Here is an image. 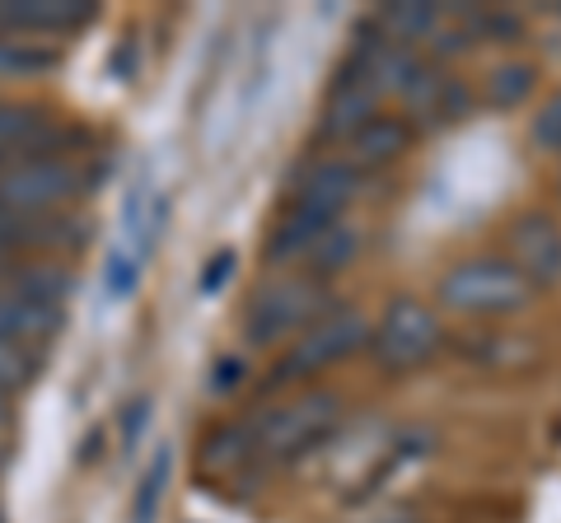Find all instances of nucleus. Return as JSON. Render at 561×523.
<instances>
[{
  "label": "nucleus",
  "instance_id": "obj_7",
  "mask_svg": "<svg viewBox=\"0 0 561 523\" xmlns=\"http://www.w3.org/2000/svg\"><path fill=\"white\" fill-rule=\"evenodd\" d=\"M323 309V286L319 281H280L267 286L249 304V341L253 346H272L280 337H290L295 327H305L313 313Z\"/></svg>",
  "mask_w": 561,
  "mask_h": 523
},
{
  "label": "nucleus",
  "instance_id": "obj_2",
  "mask_svg": "<svg viewBox=\"0 0 561 523\" xmlns=\"http://www.w3.org/2000/svg\"><path fill=\"white\" fill-rule=\"evenodd\" d=\"M169 224V201L164 191H154L150 183L131 187L127 206H122V234L113 243L108 253V267H103V286H108L113 300H122V294H131L136 281H140V267L150 262L154 243H160Z\"/></svg>",
  "mask_w": 561,
  "mask_h": 523
},
{
  "label": "nucleus",
  "instance_id": "obj_21",
  "mask_svg": "<svg viewBox=\"0 0 561 523\" xmlns=\"http://www.w3.org/2000/svg\"><path fill=\"white\" fill-rule=\"evenodd\" d=\"M230 271H234V253H216V257H210V267L202 271V290L216 294L225 281H230Z\"/></svg>",
  "mask_w": 561,
  "mask_h": 523
},
{
  "label": "nucleus",
  "instance_id": "obj_6",
  "mask_svg": "<svg viewBox=\"0 0 561 523\" xmlns=\"http://www.w3.org/2000/svg\"><path fill=\"white\" fill-rule=\"evenodd\" d=\"M337 416H342V403L332 393H305V397H295L290 407L262 416L257 444H262V453H276V458H295V453H305L309 444H319L323 434L337 426Z\"/></svg>",
  "mask_w": 561,
  "mask_h": 523
},
{
  "label": "nucleus",
  "instance_id": "obj_8",
  "mask_svg": "<svg viewBox=\"0 0 561 523\" xmlns=\"http://www.w3.org/2000/svg\"><path fill=\"white\" fill-rule=\"evenodd\" d=\"M360 346H370V323H365L360 313H332V318H323L305 341H295L286 364H276V379L319 374V370H328V364L356 356Z\"/></svg>",
  "mask_w": 561,
  "mask_h": 523
},
{
  "label": "nucleus",
  "instance_id": "obj_11",
  "mask_svg": "<svg viewBox=\"0 0 561 523\" xmlns=\"http://www.w3.org/2000/svg\"><path fill=\"white\" fill-rule=\"evenodd\" d=\"M94 14V0H0V24L20 33H70Z\"/></svg>",
  "mask_w": 561,
  "mask_h": 523
},
{
  "label": "nucleus",
  "instance_id": "obj_19",
  "mask_svg": "<svg viewBox=\"0 0 561 523\" xmlns=\"http://www.w3.org/2000/svg\"><path fill=\"white\" fill-rule=\"evenodd\" d=\"M33 374V360L24 346H10V341H0V393H14V388H24Z\"/></svg>",
  "mask_w": 561,
  "mask_h": 523
},
{
  "label": "nucleus",
  "instance_id": "obj_10",
  "mask_svg": "<svg viewBox=\"0 0 561 523\" xmlns=\"http://www.w3.org/2000/svg\"><path fill=\"white\" fill-rule=\"evenodd\" d=\"M511 267L529 286L561 281V230L548 216H524L511 230Z\"/></svg>",
  "mask_w": 561,
  "mask_h": 523
},
{
  "label": "nucleus",
  "instance_id": "obj_5",
  "mask_svg": "<svg viewBox=\"0 0 561 523\" xmlns=\"http://www.w3.org/2000/svg\"><path fill=\"white\" fill-rule=\"evenodd\" d=\"M435 346H440V318L416 300L389 304V313L370 333V351L383 370H416L421 360L435 356Z\"/></svg>",
  "mask_w": 561,
  "mask_h": 523
},
{
  "label": "nucleus",
  "instance_id": "obj_12",
  "mask_svg": "<svg viewBox=\"0 0 561 523\" xmlns=\"http://www.w3.org/2000/svg\"><path fill=\"white\" fill-rule=\"evenodd\" d=\"M47 117H38L33 108H20V103H0V160H28V154H43L47 146Z\"/></svg>",
  "mask_w": 561,
  "mask_h": 523
},
{
  "label": "nucleus",
  "instance_id": "obj_17",
  "mask_svg": "<svg viewBox=\"0 0 561 523\" xmlns=\"http://www.w3.org/2000/svg\"><path fill=\"white\" fill-rule=\"evenodd\" d=\"M383 24H389L393 38H431L435 24H440V10L426 5V0H402V5L383 10Z\"/></svg>",
  "mask_w": 561,
  "mask_h": 523
},
{
  "label": "nucleus",
  "instance_id": "obj_20",
  "mask_svg": "<svg viewBox=\"0 0 561 523\" xmlns=\"http://www.w3.org/2000/svg\"><path fill=\"white\" fill-rule=\"evenodd\" d=\"M534 141L542 150H561V94L552 103H542V113L534 117Z\"/></svg>",
  "mask_w": 561,
  "mask_h": 523
},
{
  "label": "nucleus",
  "instance_id": "obj_18",
  "mask_svg": "<svg viewBox=\"0 0 561 523\" xmlns=\"http://www.w3.org/2000/svg\"><path fill=\"white\" fill-rule=\"evenodd\" d=\"M309 253H313V267H319V271H342L346 262L360 253V234L351 230V224H342V220H337L332 230H323V234H319V243H313Z\"/></svg>",
  "mask_w": 561,
  "mask_h": 523
},
{
  "label": "nucleus",
  "instance_id": "obj_23",
  "mask_svg": "<svg viewBox=\"0 0 561 523\" xmlns=\"http://www.w3.org/2000/svg\"><path fill=\"white\" fill-rule=\"evenodd\" d=\"M383 523H412V519H383Z\"/></svg>",
  "mask_w": 561,
  "mask_h": 523
},
{
  "label": "nucleus",
  "instance_id": "obj_1",
  "mask_svg": "<svg viewBox=\"0 0 561 523\" xmlns=\"http://www.w3.org/2000/svg\"><path fill=\"white\" fill-rule=\"evenodd\" d=\"M356 197V168L351 164H323L309 173V183L300 187V197L286 211V220L276 224V234L267 239V257H295L319 243L323 230L342 220L346 201Z\"/></svg>",
  "mask_w": 561,
  "mask_h": 523
},
{
  "label": "nucleus",
  "instance_id": "obj_13",
  "mask_svg": "<svg viewBox=\"0 0 561 523\" xmlns=\"http://www.w3.org/2000/svg\"><path fill=\"white\" fill-rule=\"evenodd\" d=\"M408 141H412V131L402 127L398 117H370L356 136H351V150H356L360 164H389L408 150Z\"/></svg>",
  "mask_w": 561,
  "mask_h": 523
},
{
  "label": "nucleus",
  "instance_id": "obj_14",
  "mask_svg": "<svg viewBox=\"0 0 561 523\" xmlns=\"http://www.w3.org/2000/svg\"><path fill=\"white\" fill-rule=\"evenodd\" d=\"M534 84H538L534 66L529 61H511V66H501V71H491L486 103H491V108H519V103L534 94Z\"/></svg>",
  "mask_w": 561,
  "mask_h": 523
},
{
  "label": "nucleus",
  "instance_id": "obj_9",
  "mask_svg": "<svg viewBox=\"0 0 561 523\" xmlns=\"http://www.w3.org/2000/svg\"><path fill=\"white\" fill-rule=\"evenodd\" d=\"M57 323H61V313H57V281L28 271L20 286L0 290V341L28 346V341L47 337Z\"/></svg>",
  "mask_w": 561,
  "mask_h": 523
},
{
  "label": "nucleus",
  "instance_id": "obj_16",
  "mask_svg": "<svg viewBox=\"0 0 561 523\" xmlns=\"http://www.w3.org/2000/svg\"><path fill=\"white\" fill-rule=\"evenodd\" d=\"M169 473H173V458H169V449H160V453H154V463L146 467V477H140V486H136L131 523H154V514H160V500L169 491Z\"/></svg>",
  "mask_w": 561,
  "mask_h": 523
},
{
  "label": "nucleus",
  "instance_id": "obj_3",
  "mask_svg": "<svg viewBox=\"0 0 561 523\" xmlns=\"http://www.w3.org/2000/svg\"><path fill=\"white\" fill-rule=\"evenodd\" d=\"M534 300V286L505 257L459 262L440 281V304L454 313H519Z\"/></svg>",
  "mask_w": 561,
  "mask_h": 523
},
{
  "label": "nucleus",
  "instance_id": "obj_15",
  "mask_svg": "<svg viewBox=\"0 0 561 523\" xmlns=\"http://www.w3.org/2000/svg\"><path fill=\"white\" fill-rule=\"evenodd\" d=\"M51 239H57V224L47 216L33 220V216L0 211V257H20L24 248H38V243H51Z\"/></svg>",
  "mask_w": 561,
  "mask_h": 523
},
{
  "label": "nucleus",
  "instance_id": "obj_22",
  "mask_svg": "<svg viewBox=\"0 0 561 523\" xmlns=\"http://www.w3.org/2000/svg\"><path fill=\"white\" fill-rule=\"evenodd\" d=\"M234 379H239V364H234V360H225V364H220V379H216V388H234Z\"/></svg>",
  "mask_w": 561,
  "mask_h": 523
},
{
  "label": "nucleus",
  "instance_id": "obj_4",
  "mask_svg": "<svg viewBox=\"0 0 561 523\" xmlns=\"http://www.w3.org/2000/svg\"><path fill=\"white\" fill-rule=\"evenodd\" d=\"M84 173L61 160V154H28L0 168V211L10 216H33L43 220L47 211H57L80 191Z\"/></svg>",
  "mask_w": 561,
  "mask_h": 523
}]
</instances>
